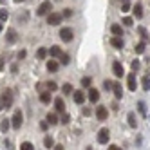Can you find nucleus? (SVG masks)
I'll list each match as a JSON object with an SVG mask.
<instances>
[{
  "mask_svg": "<svg viewBox=\"0 0 150 150\" xmlns=\"http://www.w3.org/2000/svg\"><path fill=\"white\" fill-rule=\"evenodd\" d=\"M49 13H52V2L51 0H44V2L40 4V7L36 9V15L38 16H47Z\"/></svg>",
  "mask_w": 150,
  "mask_h": 150,
  "instance_id": "obj_1",
  "label": "nucleus"
},
{
  "mask_svg": "<svg viewBox=\"0 0 150 150\" xmlns=\"http://www.w3.org/2000/svg\"><path fill=\"white\" fill-rule=\"evenodd\" d=\"M22 123H24V114H22V110H15V114L11 117V127L15 128V130H18V128L22 127Z\"/></svg>",
  "mask_w": 150,
  "mask_h": 150,
  "instance_id": "obj_2",
  "label": "nucleus"
},
{
  "mask_svg": "<svg viewBox=\"0 0 150 150\" xmlns=\"http://www.w3.org/2000/svg\"><path fill=\"white\" fill-rule=\"evenodd\" d=\"M107 117H109V110H107V107H103V105L96 107V120H98V121H107Z\"/></svg>",
  "mask_w": 150,
  "mask_h": 150,
  "instance_id": "obj_3",
  "label": "nucleus"
},
{
  "mask_svg": "<svg viewBox=\"0 0 150 150\" xmlns=\"http://www.w3.org/2000/svg\"><path fill=\"white\" fill-rule=\"evenodd\" d=\"M45 18H47L45 22H47L49 25H58V24L62 22V18H63V16H62V13H49Z\"/></svg>",
  "mask_w": 150,
  "mask_h": 150,
  "instance_id": "obj_4",
  "label": "nucleus"
},
{
  "mask_svg": "<svg viewBox=\"0 0 150 150\" xmlns=\"http://www.w3.org/2000/svg\"><path fill=\"white\" fill-rule=\"evenodd\" d=\"M60 38H62V42H71V40L74 38V31H72L71 27L60 29Z\"/></svg>",
  "mask_w": 150,
  "mask_h": 150,
  "instance_id": "obj_5",
  "label": "nucleus"
},
{
  "mask_svg": "<svg viewBox=\"0 0 150 150\" xmlns=\"http://www.w3.org/2000/svg\"><path fill=\"white\" fill-rule=\"evenodd\" d=\"M109 139H110L109 128H101V130L98 132V143L100 145H107V143H109Z\"/></svg>",
  "mask_w": 150,
  "mask_h": 150,
  "instance_id": "obj_6",
  "label": "nucleus"
},
{
  "mask_svg": "<svg viewBox=\"0 0 150 150\" xmlns=\"http://www.w3.org/2000/svg\"><path fill=\"white\" fill-rule=\"evenodd\" d=\"M0 98H2V101H4V109H11V105H13V92L7 89Z\"/></svg>",
  "mask_w": 150,
  "mask_h": 150,
  "instance_id": "obj_7",
  "label": "nucleus"
},
{
  "mask_svg": "<svg viewBox=\"0 0 150 150\" xmlns=\"http://www.w3.org/2000/svg\"><path fill=\"white\" fill-rule=\"evenodd\" d=\"M127 87H128V91H132V92H136V89H137V80H136V72H130L127 76Z\"/></svg>",
  "mask_w": 150,
  "mask_h": 150,
  "instance_id": "obj_8",
  "label": "nucleus"
},
{
  "mask_svg": "<svg viewBox=\"0 0 150 150\" xmlns=\"http://www.w3.org/2000/svg\"><path fill=\"white\" fill-rule=\"evenodd\" d=\"M112 72H114V76L116 78H125V69L120 62H114L112 63Z\"/></svg>",
  "mask_w": 150,
  "mask_h": 150,
  "instance_id": "obj_9",
  "label": "nucleus"
},
{
  "mask_svg": "<svg viewBox=\"0 0 150 150\" xmlns=\"http://www.w3.org/2000/svg\"><path fill=\"white\" fill-rule=\"evenodd\" d=\"M87 98H89L91 103H96V101L100 100V91H98V89H94V87H91V89L87 91Z\"/></svg>",
  "mask_w": 150,
  "mask_h": 150,
  "instance_id": "obj_10",
  "label": "nucleus"
},
{
  "mask_svg": "<svg viewBox=\"0 0 150 150\" xmlns=\"http://www.w3.org/2000/svg\"><path fill=\"white\" fill-rule=\"evenodd\" d=\"M54 109H56V112H60V114H63V112H65V101H63V98H62V96L54 98Z\"/></svg>",
  "mask_w": 150,
  "mask_h": 150,
  "instance_id": "obj_11",
  "label": "nucleus"
},
{
  "mask_svg": "<svg viewBox=\"0 0 150 150\" xmlns=\"http://www.w3.org/2000/svg\"><path fill=\"white\" fill-rule=\"evenodd\" d=\"M16 40H18L16 31H15V29H7V33H6V42H7V44H15Z\"/></svg>",
  "mask_w": 150,
  "mask_h": 150,
  "instance_id": "obj_12",
  "label": "nucleus"
},
{
  "mask_svg": "<svg viewBox=\"0 0 150 150\" xmlns=\"http://www.w3.org/2000/svg\"><path fill=\"white\" fill-rule=\"evenodd\" d=\"M72 100H74V103L81 105V103L85 101V92H83V91H74V92H72Z\"/></svg>",
  "mask_w": 150,
  "mask_h": 150,
  "instance_id": "obj_13",
  "label": "nucleus"
},
{
  "mask_svg": "<svg viewBox=\"0 0 150 150\" xmlns=\"http://www.w3.org/2000/svg\"><path fill=\"white\" fill-rule=\"evenodd\" d=\"M40 101L44 103V105H49L52 101V94L49 91H44V92H40Z\"/></svg>",
  "mask_w": 150,
  "mask_h": 150,
  "instance_id": "obj_14",
  "label": "nucleus"
},
{
  "mask_svg": "<svg viewBox=\"0 0 150 150\" xmlns=\"http://www.w3.org/2000/svg\"><path fill=\"white\" fill-rule=\"evenodd\" d=\"M112 92H114V96H116V100H121V98H123V87H121L120 83H114Z\"/></svg>",
  "mask_w": 150,
  "mask_h": 150,
  "instance_id": "obj_15",
  "label": "nucleus"
},
{
  "mask_svg": "<svg viewBox=\"0 0 150 150\" xmlns=\"http://www.w3.org/2000/svg\"><path fill=\"white\" fill-rule=\"evenodd\" d=\"M110 33H112L114 36H120V38H121V35H123V27H121L120 24H112V25H110Z\"/></svg>",
  "mask_w": 150,
  "mask_h": 150,
  "instance_id": "obj_16",
  "label": "nucleus"
},
{
  "mask_svg": "<svg viewBox=\"0 0 150 150\" xmlns=\"http://www.w3.org/2000/svg\"><path fill=\"white\" fill-rule=\"evenodd\" d=\"M110 45H112L114 49H123V40H121L120 36H112V38H110Z\"/></svg>",
  "mask_w": 150,
  "mask_h": 150,
  "instance_id": "obj_17",
  "label": "nucleus"
},
{
  "mask_svg": "<svg viewBox=\"0 0 150 150\" xmlns=\"http://www.w3.org/2000/svg\"><path fill=\"white\" fill-rule=\"evenodd\" d=\"M60 69V62H56V60H49L47 62V71L49 72H56Z\"/></svg>",
  "mask_w": 150,
  "mask_h": 150,
  "instance_id": "obj_18",
  "label": "nucleus"
},
{
  "mask_svg": "<svg viewBox=\"0 0 150 150\" xmlns=\"http://www.w3.org/2000/svg\"><path fill=\"white\" fill-rule=\"evenodd\" d=\"M47 54H49V49H47V47H40V49L36 51V58H38V60H45Z\"/></svg>",
  "mask_w": 150,
  "mask_h": 150,
  "instance_id": "obj_19",
  "label": "nucleus"
},
{
  "mask_svg": "<svg viewBox=\"0 0 150 150\" xmlns=\"http://www.w3.org/2000/svg\"><path fill=\"white\" fill-rule=\"evenodd\" d=\"M49 54H51L52 58H60V54H62V49H60V45H52V47L49 49Z\"/></svg>",
  "mask_w": 150,
  "mask_h": 150,
  "instance_id": "obj_20",
  "label": "nucleus"
},
{
  "mask_svg": "<svg viewBox=\"0 0 150 150\" xmlns=\"http://www.w3.org/2000/svg\"><path fill=\"white\" fill-rule=\"evenodd\" d=\"M45 120H47V123H49V125H56V123H60V120H58V116H56L54 112H49V114H47V117H45Z\"/></svg>",
  "mask_w": 150,
  "mask_h": 150,
  "instance_id": "obj_21",
  "label": "nucleus"
},
{
  "mask_svg": "<svg viewBox=\"0 0 150 150\" xmlns=\"http://www.w3.org/2000/svg\"><path fill=\"white\" fill-rule=\"evenodd\" d=\"M127 121H128V125H130L132 128H136V127H137V120H136V114H134V112H128Z\"/></svg>",
  "mask_w": 150,
  "mask_h": 150,
  "instance_id": "obj_22",
  "label": "nucleus"
},
{
  "mask_svg": "<svg viewBox=\"0 0 150 150\" xmlns=\"http://www.w3.org/2000/svg\"><path fill=\"white\" fill-rule=\"evenodd\" d=\"M137 33H139V36H141V42H148V33H146V29L143 25L137 27Z\"/></svg>",
  "mask_w": 150,
  "mask_h": 150,
  "instance_id": "obj_23",
  "label": "nucleus"
},
{
  "mask_svg": "<svg viewBox=\"0 0 150 150\" xmlns=\"http://www.w3.org/2000/svg\"><path fill=\"white\" fill-rule=\"evenodd\" d=\"M62 92H63V96H67V94H72V92H74L72 85H71V83H63V85H62Z\"/></svg>",
  "mask_w": 150,
  "mask_h": 150,
  "instance_id": "obj_24",
  "label": "nucleus"
},
{
  "mask_svg": "<svg viewBox=\"0 0 150 150\" xmlns=\"http://www.w3.org/2000/svg\"><path fill=\"white\" fill-rule=\"evenodd\" d=\"M44 146H45V148H54V139H52V136H45Z\"/></svg>",
  "mask_w": 150,
  "mask_h": 150,
  "instance_id": "obj_25",
  "label": "nucleus"
},
{
  "mask_svg": "<svg viewBox=\"0 0 150 150\" xmlns=\"http://www.w3.org/2000/svg\"><path fill=\"white\" fill-rule=\"evenodd\" d=\"M141 87H143V91H150V76H143L141 78Z\"/></svg>",
  "mask_w": 150,
  "mask_h": 150,
  "instance_id": "obj_26",
  "label": "nucleus"
},
{
  "mask_svg": "<svg viewBox=\"0 0 150 150\" xmlns=\"http://www.w3.org/2000/svg\"><path fill=\"white\" fill-rule=\"evenodd\" d=\"M9 127H11V120H2V123H0V130L6 134L9 130Z\"/></svg>",
  "mask_w": 150,
  "mask_h": 150,
  "instance_id": "obj_27",
  "label": "nucleus"
},
{
  "mask_svg": "<svg viewBox=\"0 0 150 150\" xmlns=\"http://www.w3.org/2000/svg\"><path fill=\"white\" fill-rule=\"evenodd\" d=\"M44 87H45V91H49V92H54V91L58 89V85H56L54 81H47ZM42 92H44V91H42Z\"/></svg>",
  "mask_w": 150,
  "mask_h": 150,
  "instance_id": "obj_28",
  "label": "nucleus"
},
{
  "mask_svg": "<svg viewBox=\"0 0 150 150\" xmlns=\"http://www.w3.org/2000/svg\"><path fill=\"white\" fill-rule=\"evenodd\" d=\"M69 62H71V56L67 54V52H62L60 54V63L62 65H69Z\"/></svg>",
  "mask_w": 150,
  "mask_h": 150,
  "instance_id": "obj_29",
  "label": "nucleus"
},
{
  "mask_svg": "<svg viewBox=\"0 0 150 150\" xmlns=\"http://www.w3.org/2000/svg\"><path fill=\"white\" fill-rule=\"evenodd\" d=\"M134 51H136V54H143V52H145V42H139V44H136Z\"/></svg>",
  "mask_w": 150,
  "mask_h": 150,
  "instance_id": "obj_30",
  "label": "nucleus"
},
{
  "mask_svg": "<svg viewBox=\"0 0 150 150\" xmlns=\"http://www.w3.org/2000/svg\"><path fill=\"white\" fill-rule=\"evenodd\" d=\"M20 150H35V145L31 141H24V143H20Z\"/></svg>",
  "mask_w": 150,
  "mask_h": 150,
  "instance_id": "obj_31",
  "label": "nucleus"
},
{
  "mask_svg": "<svg viewBox=\"0 0 150 150\" xmlns=\"http://www.w3.org/2000/svg\"><path fill=\"white\" fill-rule=\"evenodd\" d=\"M81 85H83L85 89H91V87H92V78H91V76H85V78L81 80Z\"/></svg>",
  "mask_w": 150,
  "mask_h": 150,
  "instance_id": "obj_32",
  "label": "nucleus"
},
{
  "mask_svg": "<svg viewBox=\"0 0 150 150\" xmlns=\"http://www.w3.org/2000/svg\"><path fill=\"white\" fill-rule=\"evenodd\" d=\"M134 15H136V18H141V16H143V7H141V4H136Z\"/></svg>",
  "mask_w": 150,
  "mask_h": 150,
  "instance_id": "obj_33",
  "label": "nucleus"
},
{
  "mask_svg": "<svg viewBox=\"0 0 150 150\" xmlns=\"http://www.w3.org/2000/svg\"><path fill=\"white\" fill-rule=\"evenodd\" d=\"M60 123H63V125H69V123H71V116H69L67 112H63V114H62V117H60Z\"/></svg>",
  "mask_w": 150,
  "mask_h": 150,
  "instance_id": "obj_34",
  "label": "nucleus"
},
{
  "mask_svg": "<svg viewBox=\"0 0 150 150\" xmlns=\"http://www.w3.org/2000/svg\"><path fill=\"white\" fill-rule=\"evenodd\" d=\"M9 18V13L6 11V9L2 7V9H0V22H6V20Z\"/></svg>",
  "mask_w": 150,
  "mask_h": 150,
  "instance_id": "obj_35",
  "label": "nucleus"
},
{
  "mask_svg": "<svg viewBox=\"0 0 150 150\" xmlns=\"http://www.w3.org/2000/svg\"><path fill=\"white\" fill-rule=\"evenodd\" d=\"M121 20H123V25H127V27H130V25L134 24V20H132L130 16H123Z\"/></svg>",
  "mask_w": 150,
  "mask_h": 150,
  "instance_id": "obj_36",
  "label": "nucleus"
},
{
  "mask_svg": "<svg viewBox=\"0 0 150 150\" xmlns=\"http://www.w3.org/2000/svg\"><path fill=\"white\" fill-rule=\"evenodd\" d=\"M112 87H114V83H112L110 80H105V81H103V89H105V91H112Z\"/></svg>",
  "mask_w": 150,
  "mask_h": 150,
  "instance_id": "obj_37",
  "label": "nucleus"
},
{
  "mask_svg": "<svg viewBox=\"0 0 150 150\" xmlns=\"http://www.w3.org/2000/svg\"><path fill=\"white\" fill-rule=\"evenodd\" d=\"M137 109H139V112H141V116H146V107H145L143 101H139V103H137Z\"/></svg>",
  "mask_w": 150,
  "mask_h": 150,
  "instance_id": "obj_38",
  "label": "nucleus"
},
{
  "mask_svg": "<svg viewBox=\"0 0 150 150\" xmlns=\"http://www.w3.org/2000/svg\"><path fill=\"white\" fill-rule=\"evenodd\" d=\"M130 67H132V71L136 72V71H139V67H141V62H139V60H134L132 63H130Z\"/></svg>",
  "mask_w": 150,
  "mask_h": 150,
  "instance_id": "obj_39",
  "label": "nucleus"
},
{
  "mask_svg": "<svg viewBox=\"0 0 150 150\" xmlns=\"http://www.w3.org/2000/svg\"><path fill=\"white\" fill-rule=\"evenodd\" d=\"M130 6H132L130 2H123V4H121V11H123V13H128V11H130Z\"/></svg>",
  "mask_w": 150,
  "mask_h": 150,
  "instance_id": "obj_40",
  "label": "nucleus"
},
{
  "mask_svg": "<svg viewBox=\"0 0 150 150\" xmlns=\"http://www.w3.org/2000/svg\"><path fill=\"white\" fill-rule=\"evenodd\" d=\"M62 16H63V18H71V16H72V9H63Z\"/></svg>",
  "mask_w": 150,
  "mask_h": 150,
  "instance_id": "obj_41",
  "label": "nucleus"
},
{
  "mask_svg": "<svg viewBox=\"0 0 150 150\" xmlns=\"http://www.w3.org/2000/svg\"><path fill=\"white\" fill-rule=\"evenodd\" d=\"M40 128H42V130H47V128H49V123H47V120H45V121H40Z\"/></svg>",
  "mask_w": 150,
  "mask_h": 150,
  "instance_id": "obj_42",
  "label": "nucleus"
},
{
  "mask_svg": "<svg viewBox=\"0 0 150 150\" xmlns=\"http://www.w3.org/2000/svg\"><path fill=\"white\" fill-rule=\"evenodd\" d=\"M25 54H27L25 51H20V52H18V58H20V60H24V58H25Z\"/></svg>",
  "mask_w": 150,
  "mask_h": 150,
  "instance_id": "obj_43",
  "label": "nucleus"
},
{
  "mask_svg": "<svg viewBox=\"0 0 150 150\" xmlns=\"http://www.w3.org/2000/svg\"><path fill=\"white\" fill-rule=\"evenodd\" d=\"M107 150H121V148H120V146H117V145H110V146H109V148H107Z\"/></svg>",
  "mask_w": 150,
  "mask_h": 150,
  "instance_id": "obj_44",
  "label": "nucleus"
},
{
  "mask_svg": "<svg viewBox=\"0 0 150 150\" xmlns=\"http://www.w3.org/2000/svg\"><path fill=\"white\" fill-rule=\"evenodd\" d=\"M52 150H63V145H54V148Z\"/></svg>",
  "mask_w": 150,
  "mask_h": 150,
  "instance_id": "obj_45",
  "label": "nucleus"
},
{
  "mask_svg": "<svg viewBox=\"0 0 150 150\" xmlns=\"http://www.w3.org/2000/svg\"><path fill=\"white\" fill-rule=\"evenodd\" d=\"M0 71H4V60H2V56H0Z\"/></svg>",
  "mask_w": 150,
  "mask_h": 150,
  "instance_id": "obj_46",
  "label": "nucleus"
},
{
  "mask_svg": "<svg viewBox=\"0 0 150 150\" xmlns=\"http://www.w3.org/2000/svg\"><path fill=\"white\" fill-rule=\"evenodd\" d=\"M83 114L85 116H91V109H83Z\"/></svg>",
  "mask_w": 150,
  "mask_h": 150,
  "instance_id": "obj_47",
  "label": "nucleus"
},
{
  "mask_svg": "<svg viewBox=\"0 0 150 150\" xmlns=\"http://www.w3.org/2000/svg\"><path fill=\"white\" fill-rule=\"evenodd\" d=\"M11 71H13V72H16V71H18V67H16V63H13V65H11Z\"/></svg>",
  "mask_w": 150,
  "mask_h": 150,
  "instance_id": "obj_48",
  "label": "nucleus"
},
{
  "mask_svg": "<svg viewBox=\"0 0 150 150\" xmlns=\"http://www.w3.org/2000/svg\"><path fill=\"white\" fill-rule=\"evenodd\" d=\"M4 109V101H2V98H0V110Z\"/></svg>",
  "mask_w": 150,
  "mask_h": 150,
  "instance_id": "obj_49",
  "label": "nucleus"
},
{
  "mask_svg": "<svg viewBox=\"0 0 150 150\" xmlns=\"http://www.w3.org/2000/svg\"><path fill=\"white\" fill-rule=\"evenodd\" d=\"M2 29H4V27H2V22H0V33H2Z\"/></svg>",
  "mask_w": 150,
  "mask_h": 150,
  "instance_id": "obj_50",
  "label": "nucleus"
},
{
  "mask_svg": "<svg viewBox=\"0 0 150 150\" xmlns=\"http://www.w3.org/2000/svg\"><path fill=\"white\" fill-rule=\"evenodd\" d=\"M15 2H16V4H20V2H24V0H15Z\"/></svg>",
  "mask_w": 150,
  "mask_h": 150,
  "instance_id": "obj_51",
  "label": "nucleus"
},
{
  "mask_svg": "<svg viewBox=\"0 0 150 150\" xmlns=\"http://www.w3.org/2000/svg\"><path fill=\"white\" fill-rule=\"evenodd\" d=\"M85 150H92V146H87V148H85Z\"/></svg>",
  "mask_w": 150,
  "mask_h": 150,
  "instance_id": "obj_52",
  "label": "nucleus"
},
{
  "mask_svg": "<svg viewBox=\"0 0 150 150\" xmlns=\"http://www.w3.org/2000/svg\"><path fill=\"white\" fill-rule=\"evenodd\" d=\"M120 2H128V0H120Z\"/></svg>",
  "mask_w": 150,
  "mask_h": 150,
  "instance_id": "obj_53",
  "label": "nucleus"
}]
</instances>
